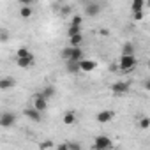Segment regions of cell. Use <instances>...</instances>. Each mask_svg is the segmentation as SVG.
<instances>
[{
	"label": "cell",
	"instance_id": "obj_1",
	"mask_svg": "<svg viewBox=\"0 0 150 150\" xmlns=\"http://www.w3.org/2000/svg\"><path fill=\"white\" fill-rule=\"evenodd\" d=\"M60 57L65 60V62H81L83 60V50L81 48H64L60 51Z\"/></svg>",
	"mask_w": 150,
	"mask_h": 150
},
{
	"label": "cell",
	"instance_id": "obj_2",
	"mask_svg": "<svg viewBox=\"0 0 150 150\" xmlns=\"http://www.w3.org/2000/svg\"><path fill=\"white\" fill-rule=\"evenodd\" d=\"M111 146H113V141H111L110 136H104V134L96 136V139H94V150H111Z\"/></svg>",
	"mask_w": 150,
	"mask_h": 150
},
{
	"label": "cell",
	"instance_id": "obj_3",
	"mask_svg": "<svg viewBox=\"0 0 150 150\" xmlns=\"http://www.w3.org/2000/svg\"><path fill=\"white\" fill-rule=\"evenodd\" d=\"M134 65H136V58H134V57H124V55L120 57L118 67H120L122 72H129V71H132Z\"/></svg>",
	"mask_w": 150,
	"mask_h": 150
},
{
	"label": "cell",
	"instance_id": "obj_4",
	"mask_svg": "<svg viewBox=\"0 0 150 150\" xmlns=\"http://www.w3.org/2000/svg\"><path fill=\"white\" fill-rule=\"evenodd\" d=\"M101 9H103V6L97 4V2H87V4H85V14H87L88 18L97 16V14L101 13Z\"/></svg>",
	"mask_w": 150,
	"mask_h": 150
},
{
	"label": "cell",
	"instance_id": "obj_5",
	"mask_svg": "<svg viewBox=\"0 0 150 150\" xmlns=\"http://www.w3.org/2000/svg\"><path fill=\"white\" fill-rule=\"evenodd\" d=\"M32 101H34V108H35L37 111H41V113L46 111V108H48V101H46L41 94H35V96L32 97Z\"/></svg>",
	"mask_w": 150,
	"mask_h": 150
},
{
	"label": "cell",
	"instance_id": "obj_6",
	"mask_svg": "<svg viewBox=\"0 0 150 150\" xmlns=\"http://www.w3.org/2000/svg\"><path fill=\"white\" fill-rule=\"evenodd\" d=\"M115 118V113L111 111V110H103V111H99L97 115H96V120L99 122V124H108V122H111Z\"/></svg>",
	"mask_w": 150,
	"mask_h": 150
},
{
	"label": "cell",
	"instance_id": "obj_7",
	"mask_svg": "<svg viewBox=\"0 0 150 150\" xmlns=\"http://www.w3.org/2000/svg\"><path fill=\"white\" fill-rule=\"evenodd\" d=\"M14 122H16V117H14V113H11V111H6V113H2V117H0V125L2 127H13L14 125Z\"/></svg>",
	"mask_w": 150,
	"mask_h": 150
},
{
	"label": "cell",
	"instance_id": "obj_8",
	"mask_svg": "<svg viewBox=\"0 0 150 150\" xmlns=\"http://www.w3.org/2000/svg\"><path fill=\"white\" fill-rule=\"evenodd\" d=\"M129 83L127 81H117V83H113L111 85V90H113V94H127L129 92Z\"/></svg>",
	"mask_w": 150,
	"mask_h": 150
},
{
	"label": "cell",
	"instance_id": "obj_9",
	"mask_svg": "<svg viewBox=\"0 0 150 150\" xmlns=\"http://www.w3.org/2000/svg\"><path fill=\"white\" fill-rule=\"evenodd\" d=\"M23 113H25L32 122H41V120H42V113H41V111H37L35 108H27Z\"/></svg>",
	"mask_w": 150,
	"mask_h": 150
},
{
	"label": "cell",
	"instance_id": "obj_10",
	"mask_svg": "<svg viewBox=\"0 0 150 150\" xmlns=\"http://www.w3.org/2000/svg\"><path fill=\"white\" fill-rule=\"evenodd\" d=\"M80 67H81V71L90 72V71H94V69L97 67V64H96L94 60H87V58H83V60L80 62Z\"/></svg>",
	"mask_w": 150,
	"mask_h": 150
},
{
	"label": "cell",
	"instance_id": "obj_11",
	"mask_svg": "<svg viewBox=\"0 0 150 150\" xmlns=\"http://www.w3.org/2000/svg\"><path fill=\"white\" fill-rule=\"evenodd\" d=\"M14 85H16L14 78H2V80H0V90H7V88H11Z\"/></svg>",
	"mask_w": 150,
	"mask_h": 150
},
{
	"label": "cell",
	"instance_id": "obj_12",
	"mask_svg": "<svg viewBox=\"0 0 150 150\" xmlns=\"http://www.w3.org/2000/svg\"><path fill=\"white\" fill-rule=\"evenodd\" d=\"M55 92H57V90H55V87H53V85H46V87L42 88L41 96H42V97H44L46 101H50V99H51V97L55 96Z\"/></svg>",
	"mask_w": 150,
	"mask_h": 150
},
{
	"label": "cell",
	"instance_id": "obj_13",
	"mask_svg": "<svg viewBox=\"0 0 150 150\" xmlns=\"http://www.w3.org/2000/svg\"><path fill=\"white\" fill-rule=\"evenodd\" d=\"M81 42H83V35H74V37H69V46L71 48H81Z\"/></svg>",
	"mask_w": 150,
	"mask_h": 150
},
{
	"label": "cell",
	"instance_id": "obj_14",
	"mask_svg": "<svg viewBox=\"0 0 150 150\" xmlns=\"http://www.w3.org/2000/svg\"><path fill=\"white\" fill-rule=\"evenodd\" d=\"M145 6H146L145 0H134V2L131 4V9H132V13H143Z\"/></svg>",
	"mask_w": 150,
	"mask_h": 150
},
{
	"label": "cell",
	"instance_id": "obj_15",
	"mask_svg": "<svg viewBox=\"0 0 150 150\" xmlns=\"http://www.w3.org/2000/svg\"><path fill=\"white\" fill-rule=\"evenodd\" d=\"M74 122H76V113L74 111H65L64 113V124L65 125H72Z\"/></svg>",
	"mask_w": 150,
	"mask_h": 150
},
{
	"label": "cell",
	"instance_id": "obj_16",
	"mask_svg": "<svg viewBox=\"0 0 150 150\" xmlns=\"http://www.w3.org/2000/svg\"><path fill=\"white\" fill-rule=\"evenodd\" d=\"M122 55H124V57H134V46H132V42H125V44H124Z\"/></svg>",
	"mask_w": 150,
	"mask_h": 150
},
{
	"label": "cell",
	"instance_id": "obj_17",
	"mask_svg": "<svg viewBox=\"0 0 150 150\" xmlns=\"http://www.w3.org/2000/svg\"><path fill=\"white\" fill-rule=\"evenodd\" d=\"M16 58H34V55L28 48H20L16 53Z\"/></svg>",
	"mask_w": 150,
	"mask_h": 150
},
{
	"label": "cell",
	"instance_id": "obj_18",
	"mask_svg": "<svg viewBox=\"0 0 150 150\" xmlns=\"http://www.w3.org/2000/svg\"><path fill=\"white\" fill-rule=\"evenodd\" d=\"M67 71H69L71 74H78V72L81 71L80 62H67Z\"/></svg>",
	"mask_w": 150,
	"mask_h": 150
},
{
	"label": "cell",
	"instance_id": "obj_19",
	"mask_svg": "<svg viewBox=\"0 0 150 150\" xmlns=\"http://www.w3.org/2000/svg\"><path fill=\"white\" fill-rule=\"evenodd\" d=\"M80 34H81V27H76V25H69V30H67V35H69V37L80 35Z\"/></svg>",
	"mask_w": 150,
	"mask_h": 150
},
{
	"label": "cell",
	"instance_id": "obj_20",
	"mask_svg": "<svg viewBox=\"0 0 150 150\" xmlns=\"http://www.w3.org/2000/svg\"><path fill=\"white\" fill-rule=\"evenodd\" d=\"M32 13H34V11H32L30 6H21V9H20V16H21V18H30Z\"/></svg>",
	"mask_w": 150,
	"mask_h": 150
},
{
	"label": "cell",
	"instance_id": "obj_21",
	"mask_svg": "<svg viewBox=\"0 0 150 150\" xmlns=\"http://www.w3.org/2000/svg\"><path fill=\"white\" fill-rule=\"evenodd\" d=\"M32 62H34V58H16V64H18V67H30L32 65Z\"/></svg>",
	"mask_w": 150,
	"mask_h": 150
},
{
	"label": "cell",
	"instance_id": "obj_22",
	"mask_svg": "<svg viewBox=\"0 0 150 150\" xmlns=\"http://www.w3.org/2000/svg\"><path fill=\"white\" fill-rule=\"evenodd\" d=\"M138 125H139V129H148V127H150V118L143 117V118L138 122Z\"/></svg>",
	"mask_w": 150,
	"mask_h": 150
},
{
	"label": "cell",
	"instance_id": "obj_23",
	"mask_svg": "<svg viewBox=\"0 0 150 150\" xmlns=\"http://www.w3.org/2000/svg\"><path fill=\"white\" fill-rule=\"evenodd\" d=\"M67 145H69V150H81V145L78 143V141H67Z\"/></svg>",
	"mask_w": 150,
	"mask_h": 150
},
{
	"label": "cell",
	"instance_id": "obj_24",
	"mask_svg": "<svg viewBox=\"0 0 150 150\" xmlns=\"http://www.w3.org/2000/svg\"><path fill=\"white\" fill-rule=\"evenodd\" d=\"M81 21H83V18L81 16H72V20H71V25H76V27H81Z\"/></svg>",
	"mask_w": 150,
	"mask_h": 150
},
{
	"label": "cell",
	"instance_id": "obj_25",
	"mask_svg": "<svg viewBox=\"0 0 150 150\" xmlns=\"http://www.w3.org/2000/svg\"><path fill=\"white\" fill-rule=\"evenodd\" d=\"M72 13V7L71 6H62V9H60V14L62 16H67V14H71Z\"/></svg>",
	"mask_w": 150,
	"mask_h": 150
},
{
	"label": "cell",
	"instance_id": "obj_26",
	"mask_svg": "<svg viewBox=\"0 0 150 150\" xmlns=\"http://www.w3.org/2000/svg\"><path fill=\"white\" fill-rule=\"evenodd\" d=\"M51 146H53V141H51V139H46V141H42V143L39 145L41 150H46V148H51Z\"/></svg>",
	"mask_w": 150,
	"mask_h": 150
},
{
	"label": "cell",
	"instance_id": "obj_27",
	"mask_svg": "<svg viewBox=\"0 0 150 150\" xmlns=\"http://www.w3.org/2000/svg\"><path fill=\"white\" fill-rule=\"evenodd\" d=\"M7 37H9V35H7V32L2 28V30H0V41H2V42H7Z\"/></svg>",
	"mask_w": 150,
	"mask_h": 150
},
{
	"label": "cell",
	"instance_id": "obj_28",
	"mask_svg": "<svg viewBox=\"0 0 150 150\" xmlns=\"http://www.w3.org/2000/svg\"><path fill=\"white\" fill-rule=\"evenodd\" d=\"M57 150H69L67 141H65V143H58V145H57Z\"/></svg>",
	"mask_w": 150,
	"mask_h": 150
},
{
	"label": "cell",
	"instance_id": "obj_29",
	"mask_svg": "<svg viewBox=\"0 0 150 150\" xmlns=\"http://www.w3.org/2000/svg\"><path fill=\"white\" fill-rule=\"evenodd\" d=\"M134 20H143V13H134Z\"/></svg>",
	"mask_w": 150,
	"mask_h": 150
},
{
	"label": "cell",
	"instance_id": "obj_30",
	"mask_svg": "<svg viewBox=\"0 0 150 150\" xmlns=\"http://www.w3.org/2000/svg\"><path fill=\"white\" fill-rule=\"evenodd\" d=\"M145 88H146V90H150V80H146V81H145Z\"/></svg>",
	"mask_w": 150,
	"mask_h": 150
},
{
	"label": "cell",
	"instance_id": "obj_31",
	"mask_svg": "<svg viewBox=\"0 0 150 150\" xmlns=\"http://www.w3.org/2000/svg\"><path fill=\"white\" fill-rule=\"evenodd\" d=\"M148 7H150V2H148Z\"/></svg>",
	"mask_w": 150,
	"mask_h": 150
}]
</instances>
